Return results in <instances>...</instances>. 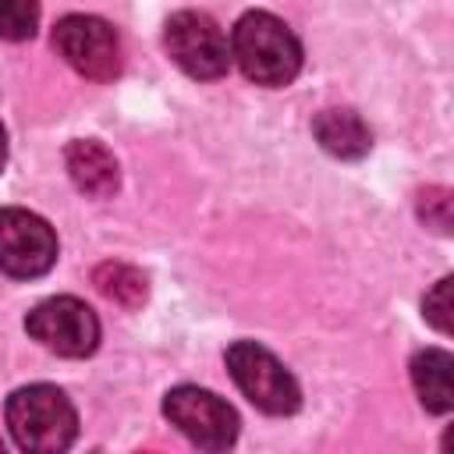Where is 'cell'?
I'll return each instance as SVG.
<instances>
[{
	"label": "cell",
	"mask_w": 454,
	"mask_h": 454,
	"mask_svg": "<svg viewBox=\"0 0 454 454\" xmlns=\"http://www.w3.org/2000/svg\"><path fill=\"white\" fill-rule=\"evenodd\" d=\"M92 277H96V287L124 309H135L145 301V277L128 262H103V266H96Z\"/></svg>",
	"instance_id": "7c38bea8"
},
{
	"label": "cell",
	"mask_w": 454,
	"mask_h": 454,
	"mask_svg": "<svg viewBox=\"0 0 454 454\" xmlns=\"http://www.w3.org/2000/svg\"><path fill=\"white\" fill-rule=\"evenodd\" d=\"M163 415L202 450H227L238 440V411L213 390L181 383L163 397Z\"/></svg>",
	"instance_id": "5b68a950"
},
{
	"label": "cell",
	"mask_w": 454,
	"mask_h": 454,
	"mask_svg": "<svg viewBox=\"0 0 454 454\" xmlns=\"http://www.w3.org/2000/svg\"><path fill=\"white\" fill-rule=\"evenodd\" d=\"M25 330L46 351L64 355V358H85L99 344V319H96V312L85 301L71 298V294H57V298L39 301L25 316Z\"/></svg>",
	"instance_id": "277c9868"
},
{
	"label": "cell",
	"mask_w": 454,
	"mask_h": 454,
	"mask_svg": "<svg viewBox=\"0 0 454 454\" xmlns=\"http://www.w3.org/2000/svg\"><path fill=\"white\" fill-rule=\"evenodd\" d=\"M419 213L426 223H433L436 231H447L450 227V195L443 188H426L419 195Z\"/></svg>",
	"instance_id": "5bb4252c"
},
{
	"label": "cell",
	"mask_w": 454,
	"mask_h": 454,
	"mask_svg": "<svg viewBox=\"0 0 454 454\" xmlns=\"http://www.w3.org/2000/svg\"><path fill=\"white\" fill-rule=\"evenodd\" d=\"M64 160H67V174L78 192H85L92 199H106L117 192V160L110 156L106 145H99L92 138H78L67 145Z\"/></svg>",
	"instance_id": "9c48e42d"
},
{
	"label": "cell",
	"mask_w": 454,
	"mask_h": 454,
	"mask_svg": "<svg viewBox=\"0 0 454 454\" xmlns=\"http://www.w3.org/2000/svg\"><path fill=\"white\" fill-rule=\"evenodd\" d=\"M0 447H4V440H0Z\"/></svg>",
	"instance_id": "e0dca14e"
},
{
	"label": "cell",
	"mask_w": 454,
	"mask_h": 454,
	"mask_svg": "<svg viewBox=\"0 0 454 454\" xmlns=\"http://www.w3.org/2000/svg\"><path fill=\"white\" fill-rule=\"evenodd\" d=\"M227 372L234 387L266 415H291L301 404L298 380L273 351L255 340H234L227 348Z\"/></svg>",
	"instance_id": "3957f363"
},
{
	"label": "cell",
	"mask_w": 454,
	"mask_h": 454,
	"mask_svg": "<svg viewBox=\"0 0 454 454\" xmlns=\"http://www.w3.org/2000/svg\"><path fill=\"white\" fill-rule=\"evenodd\" d=\"M450 369H454V358L440 348H426L411 358V383H415V394L419 401L443 415L454 408V387H450Z\"/></svg>",
	"instance_id": "8fae6325"
},
{
	"label": "cell",
	"mask_w": 454,
	"mask_h": 454,
	"mask_svg": "<svg viewBox=\"0 0 454 454\" xmlns=\"http://www.w3.org/2000/svg\"><path fill=\"white\" fill-rule=\"evenodd\" d=\"M231 57L255 85H287L301 71V43L298 35L266 11H248L238 18L231 32Z\"/></svg>",
	"instance_id": "6da1fadb"
},
{
	"label": "cell",
	"mask_w": 454,
	"mask_h": 454,
	"mask_svg": "<svg viewBox=\"0 0 454 454\" xmlns=\"http://www.w3.org/2000/svg\"><path fill=\"white\" fill-rule=\"evenodd\" d=\"M7 426L21 450L53 454L67 450L78 436V411L64 390L50 383L21 387L7 397Z\"/></svg>",
	"instance_id": "7a4b0ae2"
},
{
	"label": "cell",
	"mask_w": 454,
	"mask_h": 454,
	"mask_svg": "<svg viewBox=\"0 0 454 454\" xmlns=\"http://www.w3.org/2000/svg\"><path fill=\"white\" fill-rule=\"evenodd\" d=\"M57 262L53 227L28 209H0V270L14 280L43 277Z\"/></svg>",
	"instance_id": "ba28073f"
},
{
	"label": "cell",
	"mask_w": 454,
	"mask_h": 454,
	"mask_svg": "<svg viewBox=\"0 0 454 454\" xmlns=\"http://www.w3.org/2000/svg\"><path fill=\"white\" fill-rule=\"evenodd\" d=\"M35 25H39L35 0H0V39H7V43L32 39Z\"/></svg>",
	"instance_id": "4fadbf2b"
},
{
	"label": "cell",
	"mask_w": 454,
	"mask_h": 454,
	"mask_svg": "<svg viewBox=\"0 0 454 454\" xmlns=\"http://www.w3.org/2000/svg\"><path fill=\"white\" fill-rule=\"evenodd\" d=\"M170 60L192 78H220L231 64V46L220 25L206 11H177L163 32Z\"/></svg>",
	"instance_id": "8992f818"
},
{
	"label": "cell",
	"mask_w": 454,
	"mask_h": 454,
	"mask_svg": "<svg viewBox=\"0 0 454 454\" xmlns=\"http://www.w3.org/2000/svg\"><path fill=\"white\" fill-rule=\"evenodd\" d=\"M312 131L319 145L337 160H362L372 145V135L355 110H323L312 121Z\"/></svg>",
	"instance_id": "30bf717a"
},
{
	"label": "cell",
	"mask_w": 454,
	"mask_h": 454,
	"mask_svg": "<svg viewBox=\"0 0 454 454\" xmlns=\"http://www.w3.org/2000/svg\"><path fill=\"white\" fill-rule=\"evenodd\" d=\"M57 53L85 78L110 82L121 71V43L117 32L96 14H67L53 28Z\"/></svg>",
	"instance_id": "52a82bcc"
},
{
	"label": "cell",
	"mask_w": 454,
	"mask_h": 454,
	"mask_svg": "<svg viewBox=\"0 0 454 454\" xmlns=\"http://www.w3.org/2000/svg\"><path fill=\"white\" fill-rule=\"evenodd\" d=\"M4 163H7V131L0 124V170H4Z\"/></svg>",
	"instance_id": "2e32d148"
},
{
	"label": "cell",
	"mask_w": 454,
	"mask_h": 454,
	"mask_svg": "<svg viewBox=\"0 0 454 454\" xmlns=\"http://www.w3.org/2000/svg\"><path fill=\"white\" fill-rule=\"evenodd\" d=\"M422 309H426V319L436 326V330H450V277H443L429 294H426V301H422Z\"/></svg>",
	"instance_id": "9a60e30c"
}]
</instances>
